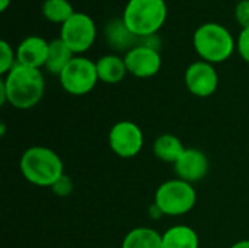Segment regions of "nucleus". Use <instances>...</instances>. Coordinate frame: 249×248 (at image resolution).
<instances>
[{"instance_id":"obj_1","label":"nucleus","mask_w":249,"mask_h":248,"mask_svg":"<svg viewBox=\"0 0 249 248\" xmlns=\"http://www.w3.org/2000/svg\"><path fill=\"white\" fill-rule=\"evenodd\" d=\"M1 82L6 89L7 102L18 110H29L35 107L41 101L45 89L44 76L39 69L19 63L4 75Z\"/></svg>"},{"instance_id":"obj_2","label":"nucleus","mask_w":249,"mask_h":248,"mask_svg":"<svg viewBox=\"0 0 249 248\" xmlns=\"http://www.w3.org/2000/svg\"><path fill=\"white\" fill-rule=\"evenodd\" d=\"M23 178L38 187H53L64 175L61 158L45 146H32L23 152L19 162Z\"/></svg>"},{"instance_id":"obj_3","label":"nucleus","mask_w":249,"mask_h":248,"mask_svg":"<svg viewBox=\"0 0 249 248\" xmlns=\"http://www.w3.org/2000/svg\"><path fill=\"white\" fill-rule=\"evenodd\" d=\"M193 44L197 54L212 64L228 60L235 50L232 34L228 28L214 22L200 25L193 35Z\"/></svg>"},{"instance_id":"obj_4","label":"nucleus","mask_w":249,"mask_h":248,"mask_svg":"<svg viewBox=\"0 0 249 248\" xmlns=\"http://www.w3.org/2000/svg\"><path fill=\"white\" fill-rule=\"evenodd\" d=\"M168 7L165 0H128L123 20L137 37L155 35L166 20Z\"/></svg>"},{"instance_id":"obj_5","label":"nucleus","mask_w":249,"mask_h":248,"mask_svg":"<svg viewBox=\"0 0 249 248\" xmlns=\"http://www.w3.org/2000/svg\"><path fill=\"white\" fill-rule=\"evenodd\" d=\"M197 191L193 184L179 178L162 183L155 193V206L166 216H182L194 209Z\"/></svg>"},{"instance_id":"obj_6","label":"nucleus","mask_w":249,"mask_h":248,"mask_svg":"<svg viewBox=\"0 0 249 248\" xmlns=\"http://www.w3.org/2000/svg\"><path fill=\"white\" fill-rule=\"evenodd\" d=\"M63 89L74 96L89 94L98 83L96 63L86 57H73L58 76Z\"/></svg>"},{"instance_id":"obj_7","label":"nucleus","mask_w":249,"mask_h":248,"mask_svg":"<svg viewBox=\"0 0 249 248\" xmlns=\"http://www.w3.org/2000/svg\"><path fill=\"white\" fill-rule=\"evenodd\" d=\"M60 38L67 44V47L74 53L80 54L88 51L96 38V25L93 19L80 12H74L63 25L60 31Z\"/></svg>"},{"instance_id":"obj_8","label":"nucleus","mask_w":249,"mask_h":248,"mask_svg":"<svg viewBox=\"0 0 249 248\" xmlns=\"http://www.w3.org/2000/svg\"><path fill=\"white\" fill-rule=\"evenodd\" d=\"M108 142L111 151L124 159L137 156L144 145V136L142 129L128 120L115 123L108 134Z\"/></svg>"},{"instance_id":"obj_9","label":"nucleus","mask_w":249,"mask_h":248,"mask_svg":"<svg viewBox=\"0 0 249 248\" xmlns=\"http://www.w3.org/2000/svg\"><path fill=\"white\" fill-rule=\"evenodd\" d=\"M184 79L187 89L198 98L212 96L219 86V75L214 66L204 60L191 63L185 70Z\"/></svg>"},{"instance_id":"obj_10","label":"nucleus","mask_w":249,"mask_h":248,"mask_svg":"<svg viewBox=\"0 0 249 248\" xmlns=\"http://www.w3.org/2000/svg\"><path fill=\"white\" fill-rule=\"evenodd\" d=\"M124 61L127 66V72L140 79L155 76L162 67L160 53L144 45H139L125 53Z\"/></svg>"},{"instance_id":"obj_11","label":"nucleus","mask_w":249,"mask_h":248,"mask_svg":"<svg viewBox=\"0 0 249 248\" xmlns=\"http://www.w3.org/2000/svg\"><path fill=\"white\" fill-rule=\"evenodd\" d=\"M174 170L179 180L193 184L201 181L207 175L210 161L204 152L194 148H187L181 158L174 164Z\"/></svg>"},{"instance_id":"obj_12","label":"nucleus","mask_w":249,"mask_h":248,"mask_svg":"<svg viewBox=\"0 0 249 248\" xmlns=\"http://www.w3.org/2000/svg\"><path fill=\"white\" fill-rule=\"evenodd\" d=\"M48 48L50 42H47L44 38L36 35L28 37L22 39L16 48V61L28 67L39 69L47 63Z\"/></svg>"},{"instance_id":"obj_13","label":"nucleus","mask_w":249,"mask_h":248,"mask_svg":"<svg viewBox=\"0 0 249 248\" xmlns=\"http://www.w3.org/2000/svg\"><path fill=\"white\" fill-rule=\"evenodd\" d=\"M105 38L108 45L115 51H125L139 47L142 44V37L133 34L124 23L123 18L112 19L105 26Z\"/></svg>"},{"instance_id":"obj_14","label":"nucleus","mask_w":249,"mask_h":248,"mask_svg":"<svg viewBox=\"0 0 249 248\" xmlns=\"http://www.w3.org/2000/svg\"><path fill=\"white\" fill-rule=\"evenodd\" d=\"M96 70H98L99 80L114 85V83H120L124 79L127 73V66L124 58H121L120 56L107 54L96 61Z\"/></svg>"},{"instance_id":"obj_15","label":"nucleus","mask_w":249,"mask_h":248,"mask_svg":"<svg viewBox=\"0 0 249 248\" xmlns=\"http://www.w3.org/2000/svg\"><path fill=\"white\" fill-rule=\"evenodd\" d=\"M163 248H198L200 240L197 232L187 225H175L162 234Z\"/></svg>"},{"instance_id":"obj_16","label":"nucleus","mask_w":249,"mask_h":248,"mask_svg":"<svg viewBox=\"0 0 249 248\" xmlns=\"http://www.w3.org/2000/svg\"><path fill=\"white\" fill-rule=\"evenodd\" d=\"M74 53L67 47V44L61 38H55L50 41V48H48V58L45 63L47 70L51 75L60 76L64 67L71 61Z\"/></svg>"},{"instance_id":"obj_17","label":"nucleus","mask_w":249,"mask_h":248,"mask_svg":"<svg viewBox=\"0 0 249 248\" xmlns=\"http://www.w3.org/2000/svg\"><path fill=\"white\" fill-rule=\"evenodd\" d=\"M185 149L187 148L182 145V142L174 134H160L153 142L155 156L169 164H175L181 158V155L185 152Z\"/></svg>"},{"instance_id":"obj_18","label":"nucleus","mask_w":249,"mask_h":248,"mask_svg":"<svg viewBox=\"0 0 249 248\" xmlns=\"http://www.w3.org/2000/svg\"><path fill=\"white\" fill-rule=\"evenodd\" d=\"M121 248H163L162 234L146 227L134 228L124 237Z\"/></svg>"},{"instance_id":"obj_19","label":"nucleus","mask_w":249,"mask_h":248,"mask_svg":"<svg viewBox=\"0 0 249 248\" xmlns=\"http://www.w3.org/2000/svg\"><path fill=\"white\" fill-rule=\"evenodd\" d=\"M74 13L69 0H45L42 3V15L53 23H64Z\"/></svg>"},{"instance_id":"obj_20","label":"nucleus","mask_w":249,"mask_h":248,"mask_svg":"<svg viewBox=\"0 0 249 248\" xmlns=\"http://www.w3.org/2000/svg\"><path fill=\"white\" fill-rule=\"evenodd\" d=\"M0 75H7L13 67L15 64L18 63L16 61V51H13V48L9 45L7 41H0Z\"/></svg>"},{"instance_id":"obj_21","label":"nucleus","mask_w":249,"mask_h":248,"mask_svg":"<svg viewBox=\"0 0 249 248\" xmlns=\"http://www.w3.org/2000/svg\"><path fill=\"white\" fill-rule=\"evenodd\" d=\"M51 190H53V193H54L55 196L66 197V196H69V194L73 191V183H71L70 177H67V175L64 174L61 178H58V180L53 184Z\"/></svg>"},{"instance_id":"obj_22","label":"nucleus","mask_w":249,"mask_h":248,"mask_svg":"<svg viewBox=\"0 0 249 248\" xmlns=\"http://www.w3.org/2000/svg\"><path fill=\"white\" fill-rule=\"evenodd\" d=\"M235 18L244 28H249V0H241L235 7Z\"/></svg>"},{"instance_id":"obj_23","label":"nucleus","mask_w":249,"mask_h":248,"mask_svg":"<svg viewBox=\"0 0 249 248\" xmlns=\"http://www.w3.org/2000/svg\"><path fill=\"white\" fill-rule=\"evenodd\" d=\"M236 48H238V53L239 56L249 63V28H244L238 37V41H236Z\"/></svg>"},{"instance_id":"obj_24","label":"nucleus","mask_w":249,"mask_h":248,"mask_svg":"<svg viewBox=\"0 0 249 248\" xmlns=\"http://www.w3.org/2000/svg\"><path fill=\"white\" fill-rule=\"evenodd\" d=\"M7 102V96H6V89H4V85L3 82L0 80V104L4 105Z\"/></svg>"},{"instance_id":"obj_25","label":"nucleus","mask_w":249,"mask_h":248,"mask_svg":"<svg viewBox=\"0 0 249 248\" xmlns=\"http://www.w3.org/2000/svg\"><path fill=\"white\" fill-rule=\"evenodd\" d=\"M231 248H249V240H242V241H238L235 243Z\"/></svg>"},{"instance_id":"obj_26","label":"nucleus","mask_w":249,"mask_h":248,"mask_svg":"<svg viewBox=\"0 0 249 248\" xmlns=\"http://www.w3.org/2000/svg\"><path fill=\"white\" fill-rule=\"evenodd\" d=\"M9 3H10V0H0V10H6Z\"/></svg>"}]
</instances>
